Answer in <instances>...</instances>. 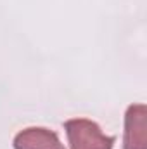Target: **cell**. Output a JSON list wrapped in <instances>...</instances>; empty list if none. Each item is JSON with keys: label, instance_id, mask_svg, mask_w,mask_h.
Segmentation results:
<instances>
[{"label": "cell", "instance_id": "cell-1", "mask_svg": "<svg viewBox=\"0 0 147 149\" xmlns=\"http://www.w3.org/2000/svg\"><path fill=\"white\" fill-rule=\"evenodd\" d=\"M69 149H112L116 137L106 135L101 127L87 118H73L64 123Z\"/></svg>", "mask_w": 147, "mask_h": 149}, {"label": "cell", "instance_id": "cell-3", "mask_svg": "<svg viewBox=\"0 0 147 149\" xmlns=\"http://www.w3.org/2000/svg\"><path fill=\"white\" fill-rule=\"evenodd\" d=\"M14 149H64L59 135L43 127H30L14 137Z\"/></svg>", "mask_w": 147, "mask_h": 149}, {"label": "cell", "instance_id": "cell-2", "mask_svg": "<svg viewBox=\"0 0 147 149\" xmlns=\"http://www.w3.org/2000/svg\"><path fill=\"white\" fill-rule=\"evenodd\" d=\"M123 149H147V106L132 104L125 113Z\"/></svg>", "mask_w": 147, "mask_h": 149}]
</instances>
